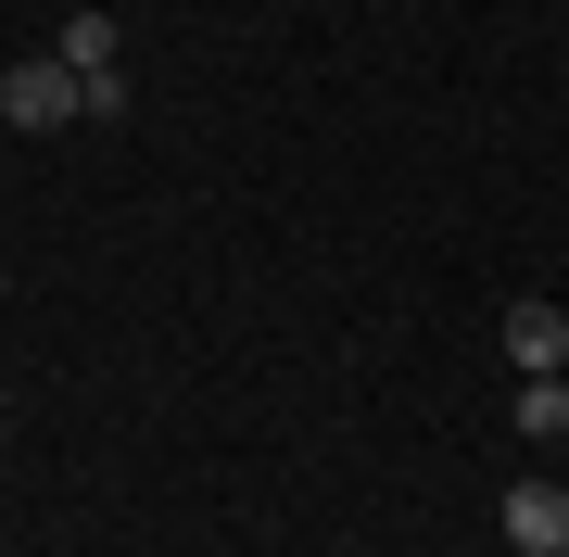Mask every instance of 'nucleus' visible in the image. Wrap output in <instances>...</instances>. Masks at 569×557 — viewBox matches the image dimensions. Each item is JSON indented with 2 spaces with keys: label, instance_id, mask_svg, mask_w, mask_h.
Masks as SVG:
<instances>
[{
  "label": "nucleus",
  "instance_id": "f03ea898",
  "mask_svg": "<svg viewBox=\"0 0 569 557\" xmlns=\"http://www.w3.org/2000/svg\"><path fill=\"white\" fill-rule=\"evenodd\" d=\"M507 355H519L531 380H557V368H569V305H545V291L507 305Z\"/></svg>",
  "mask_w": 569,
  "mask_h": 557
},
{
  "label": "nucleus",
  "instance_id": "423d86ee",
  "mask_svg": "<svg viewBox=\"0 0 569 557\" xmlns=\"http://www.w3.org/2000/svg\"><path fill=\"white\" fill-rule=\"evenodd\" d=\"M557 557H569V545H557Z\"/></svg>",
  "mask_w": 569,
  "mask_h": 557
},
{
  "label": "nucleus",
  "instance_id": "39448f33",
  "mask_svg": "<svg viewBox=\"0 0 569 557\" xmlns=\"http://www.w3.org/2000/svg\"><path fill=\"white\" fill-rule=\"evenodd\" d=\"M63 63H77V77H114V13H77V26H63Z\"/></svg>",
  "mask_w": 569,
  "mask_h": 557
},
{
  "label": "nucleus",
  "instance_id": "20e7f679",
  "mask_svg": "<svg viewBox=\"0 0 569 557\" xmlns=\"http://www.w3.org/2000/svg\"><path fill=\"white\" fill-rule=\"evenodd\" d=\"M519 431H531V444L569 431V368H557V380H519Z\"/></svg>",
  "mask_w": 569,
  "mask_h": 557
},
{
  "label": "nucleus",
  "instance_id": "f257e3e1",
  "mask_svg": "<svg viewBox=\"0 0 569 557\" xmlns=\"http://www.w3.org/2000/svg\"><path fill=\"white\" fill-rule=\"evenodd\" d=\"M0 115H13L26 140H51L63 115H89V89H77V63H63V51H39V63H0Z\"/></svg>",
  "mask_w": 569,
  "mask_h": 557
},
{
  "label": "nucleus",
  "instance_id": "7ed1b4c3",
  "mask_svg": "<svg viewBox=\"0 0 569 557\" xmlns=\"http://www.w3.org/2000/svg\"><path fill=\"white\" fill-rule=\"evenodd\" d=\"M507 545L519 557H557L569 545V495H557V481H519V495H507Z\"/></svg>",
  "mask_w": 569,
  "mask_h": 557
}]
</instances>
